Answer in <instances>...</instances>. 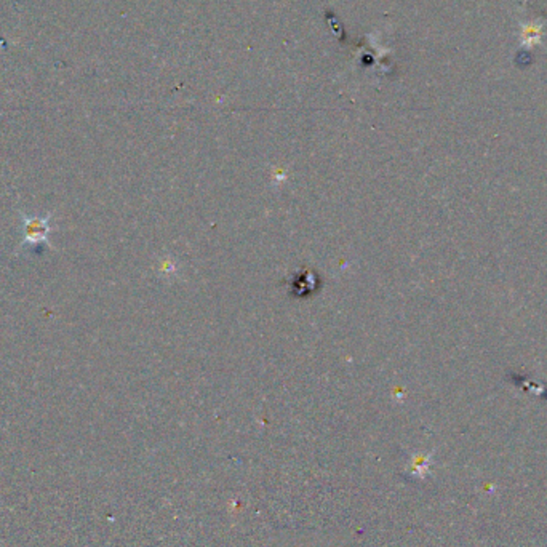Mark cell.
I'll return each mask as SVG.
<instances>
[{
	"label": "cell",
	"instance_id": "6da1fadb",
	"mask_svg": "<svg viewBox=\"0 0 547 547\" xmlns=\"http://www.w3.org/2000/svg\"><path fill=\"white\" fill-rule=\"evenodd\" d=\"M52 215L22 216V245H41L48 242L53 228L50 226Z\"/></svg>",
	"mask_w": 547,
	"mask_h": 547
},
{
	"label": "cell",
	"instance_id": "7a4b0ae2",
	"mask_svg": "<svg viewBox=\"0 0 547 547\" xmlns=\"http://www.w3.org/2000/svg\"><path fill=\"white\" fill-rule=\"evenodd\" d=\"M541 39H543V26L539 22H527L522 25L520 32V45L528 50H532L539 45Z\"/></svg>",
	"mask_w": 547,
	"mask_h": 547
}]
</instances>
